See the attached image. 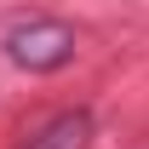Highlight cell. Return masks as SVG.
Instances as JSON below:
<instances>
[{
	"label": "cell",
	"instance_id": "6da1fadb",
	"mask_svg": "<svg viewBox=\"0 0 149 149\" xmlns=\"http://www.w3.org/2000/svg\"><path fill=\"white\" fill-rule=\"evenodd\" d=\"M0 46H6V57H12L17 69H29V74H52V69H63V63H74V52H80L74 29H69V23H57V17L12 23Z\"/></svg>",
	"mask_w": 149,
	"mask_h": 149
},
{
	"label": "cell",
	"instance_id": "7a4b0ae2",
	"mask_svg": "<svg viewBox=\"0 0 149 149\" xmlns=\"http://www.w3.org/2000/svg\"><path fill=\"white\" fill-rule=\"evenodd\" d=\"M86 138H92V109H63L46 126H35L17 149H86Z\"/></svg>",
	"mask_w": 149,
	"mask_h": 149
}]
</instances>
